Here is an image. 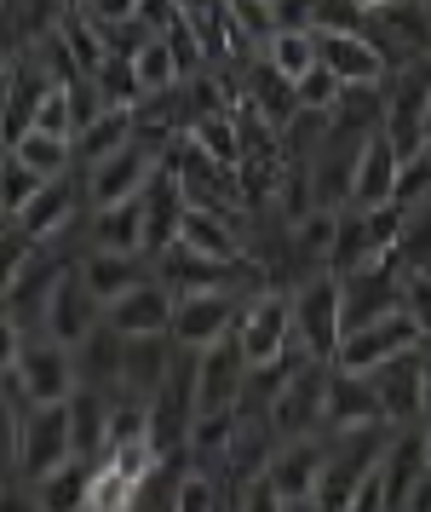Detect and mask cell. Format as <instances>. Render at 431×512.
Segmentation results:
<instances>
[{
  "label": "cell",
  "mask_w": 431,
  "mask_h": 512,
  "mask_svg": "<svg viewBox=\"0 0 431 512\" xmlns=\"http://www.w3.org/2000/svg\"><path fill=\"white\" fill-rule=\"evenodd\" d=\"M236 512H288V501L271 489V478H253L236 489Z\"/></svg>",
  "instance_id": "obj_45"
},
{
  "label": "cell",
  "mask_w": 431,
  "mask_h": 512,
  "mask_svg": "<svg viewBox=\"0 0 431 512\" xmlns=\"http://www.w3.org/2000/svg\"><path fill=\"white\" fill-rule=\"evenodd\" d=\"M173 369V334H138L127 340V363H121V392L127 397H150L161 392V380Z\"/></svg>",
  "instance_id": "obj_25"
},
{
  "label": "cell",
  "mask_w": 431,
  "mask_h": 512,
  "mask_svg": "<svg viewBox=\"0 0 431 512\" xmlns=\"http://www.w3.org/2000/svg\"><path fill=\"white\" fill-rule=\"evenodd\" d=\"M92 87H98V98H104V110H138L144 104V81H138V64L127 58V52H110L104 58V70L98 75H87Z\"/></svg>",
  "instance_id": "obj_33"
},
{
  "label": "cell",
  "mask_w": 431,
  "mask_h": 512,
  "mask_svg": "<svg viewBox=\"0 0 431 512\" xmlns=\"http://www.w3.org/2000/svg\"><path fill=\"white\" fill-rule=\"evenodd\" d=\"M190 139L202 144L213 162H225V167H242V162H248V133H242V116H236V110L196 116V121H190Z\"/></svg>",
  "instance_id": "obj_29"
},
{
  "label": "cell",
  "mask_w": 431,
  "mask_h": 512,
  "mask_svg": "<svg viewBox=\"0 0 431 512\" xmlns=\"http://www.w3.org/2000/svg\"><path fill=\"white\" fill-rule=\"evenodd\" d=\"M397 185H403V150H397V139L380 127L374 139H363L351 208H386V202H397Z\"/></svg>",
  "instance_id": "obj_18"
},
{
  "label": "cell",
  "mask_w": 431,
  "mask_h": 512,
  "mask_svg": "<svg viewBox=\"0 0 431 512\" xmlns=\"http://www.w3.org/2000/svg\"><path fill=\"white\" fill-rule=\"evenodd\" d=\"M18 162H29L41 179H64V173H75V139H64V133H41V127H29L18 144H6Z\"/></svg>",
  "instance_id": "obj_31"
},
{
  "label": "cell",
  "mask_w": 431,
  "mask_h": 512,
  "mask_svg": "<svg viewBox=\"0 0 431 512\" xmlns=\"http://www.w3.org/2000/svg\"><path fill=\"white\" fill-rule=\"evenodd\" d=\"M288 512H322V501L317 495H305V501H288Z\"/></svg>",
  "instance_id": "obj_47"
},
{
  "label": "cell",
  "mask_w": 431,
  "mask_h": 512,
  "mask_svg": "<svg viewBox=\"0 0 431 512\" xmlns=\"http://www.w3.org/2000/svg\"><path fill=\"white\" fill-rule=\"evenodd\" d=\"M322 472H328V438H294V443H276L271 466H265V478L282 501H305V495H317L322 489Z\"/></svg>",
  "instance_id": "obj_17"
},
{
  "label": "cell",
  "mask_w": 431,
  "mask_h": 512,
  "mask_svg": "<svg viewBox=\"0 0 431 512\" xmlns=\"http://www.w3.org/2000/svg\"><path fill=\"white\" fill-rule=\"evenodd\" d=\"M294 93H299V110H322V116H334V104L345 98V81L317 64L305 81H294Z\"/></svg>",
  "instance_id": "obj_42"
},
{
  "label": "cell",
  "mask_w": 431,
  "mask_h": 512,
  "mask_svg": "<svg viewBox=\"0 0 431 512\" xmlns=\"http://www.w3.org/2000/svg\"><path fill=\"white\" fill-rule=\"evenodd\" d=\"M380 127H386V81L380 87H345V98L334 104V133L374 139Z\"/></svg>",
  "instance_id": "obj_30"
},
{
  "label": "cell",
  "mask_w": 431,
  "mask_h": 512,
  "mask_svg": "<svg viewBox=\"0 0 431 512\" xmlns=\"http://www.w3.org/2000/svg\"><path fill=\"white\" fill-rule=\"evenodd\" d=\"M403 311L426 328L431 340V271H403Z\"/></svg>",
  "instance_id": "obj_43"
},
{
  "label": "cell",
  "mask_w": 431,
  "mask_h": 512,
  "mask_svg": "<svg viewBox=\"0 0 431 512\" xmlns=\"http://www.w3.org/2000/svg\"><path fill=\"white\" fill-rule=\"evenodd\" d=\"M81 12H87L98 29H115V24H138V0H81Z\"/></svg>",
  "instance_id": "obj_44"
},
{
  "label": "cell",
  "mask_w": 431,
  "mask_h": 512,
  "mask_svg": "<svg viewBox=\"0 0 431 512\" xmlns=\"http://www.w3.org/2000/svg\"><path fill=\"white\" fill-rule=\"evenodd\" d=\"M328 380H334V363H305L265 397V426L276 432V443L317 438L328 426Z\"/></svg>",
  "instance_id": "obj_2"
},
{
  "label": "cell",
  "mask_w": 431,
  "mask_h": 512,
  "mask_svg": "<svg viewBox=\"0 0 431 512\" xmlns=\"http://www.w3.org/2000/svg\"><path fill=\"white\" fill-rule=\"evenodd\" d=\"M225 24L236 41H248V47H271L276 41V0H225Z\"/></svg>",
  "instance_id": "obj_36"
},
{
  "label": "cell",
  "mask_w": 431,
  "mask_h": 512,
  "mask_svg": "<svg viewBox=\"0 0 431 512\" xmlns=\"http://www.w3.org/2000/svg\"><path fill=\"white\" fill-rule=\"evenodd\" d=\"M363 426H391L386 403H380V392H374L368 374L334 369V380H328V426H322V438H334V432H363Z\"/></svg>",
  "instance_id": "obj_19"
},
{
  "label": "cell",
  "mask_w": 431,
  "mask_h": 512,
  "mask_svg": "<svg viewBox=\"0 0 431 512\" xmlns=\"http://www.w3.org/2000/svg\"><path fill=\"white\" fill-rule=\"evenodd\" d=\"M64 461H75V426H69V403H35L23 420V461L18 478L35 484L46 472H58Z\"/></svg>",
  "instance_id": "obj_10"
},
{
  "label": "cell",
  "mask_w": 431,
  "mask_h": 512,
  "mask_svg": "<svg viewBox=\"0 0 431 512\" xmlns=\"http://www.w3.org/2000/svg\"><path fill=\"white\" fill-rule=\"evenodd\" d=\"M144 259H150V254H104V248H81V254H75V265H81V277H87L92 294L110 305V300H121L127 288H138V282L156 277Z\"/></svg>",
  "instance_id": "obj_24"
},
{
  "label": "cell",
  "mask_w": 431,
  "mask_h": 512,
  "mask_svg": "<svg viewBox=\"0 0 431 512\" xmlns=\"http://www.w3.org/2000/svg\"><path fill=\"white\" fill-rule=\"evenodd\" d=\"M92 478H98V466L92 461H64L58 472L35 478L29 495L41 501V512H87L92 507Z\"/></svg>",
  "instance_id": "obj_27"
},
{
  "label": "cell",
  "mask_w": 431,
  "mask_h": 512,
  "mask_svg": "<svg viewBox=\"0 0 431 512\" xmlns=\"http://www.w3.org/2000/svg\"><path fill=\"white\" fill-rule=\"evenodd\" d=\"M265 64H271V70H282L288 81H305V75L322 64L317 29H276V41L265 47Z\"/></svg>",
  "instance_id": "obj_34"
},
{
  "label": "cell",
  "mask_w": 431,
  "mask_h": 512,
  "mask_svg": "<svg viewBox=\"0 0 431 512\" xmlns=\"http://www.w3.org/2000/svg\"><path fill=\"white\" fill-rule=\"evenodd\" d=\"M242 219H248V213L184 208L179 248H190V254H207V259H242V254H248V242H242Z\"/></svg>",
  "instance_id": "obj_23"
},
{
  "label": "cell",
  "mask_w": 431,
  "mask_h": 512,
  "mask_svg": "<svg viewBox=\"0 0 431 512\" xmlns=\"http://www.w3.org/2000/svg\"><path fill=\"white\" fill-rule=\"evenodd\" d=\"M236 340L248 351V369H276L294 357V300L282 288H265L242 305V323H236Z\"/></svg>",
  "instance_id": "obj_6"
},
{
  "label": "cell",
  "mask_w": 431,
  "mask_h": 512,
  "mask_svg": "<svg viewBox=\"0 0 431 512\" xmlns=\"http://www.w3.org/2000/svg\"><path fill=\"white\" fill-rule=\"evenodd\" d=\"M317 52H322V70H334L345 81V87H380V81H391V64L386 52L363 35H317Z\"/></svg>",
  "instance_id": "obj_22"
},
{
  "label": "cell",
  "mask_w": 431,
  "mask_h": 512,
  "mask_svg": "<svg viewBox=\"0 0 431 512\" xmlns=\"http://www.w3.org/2000/svg\"><path fill=\"white\" fill-rule=\"evenodd\" d=\"M133 64H138V81H144V93H150V98H156V93H173V87L184 81L179 58H173V47H167V35H161V29L133 52Z\"/></svg>",
  "instance_id": "obj_37"
},
{
  "label": "cell",
  "mask_w": 431,
  "mask_h": 512,
  "mask_svg": "<svg viewBox=\"0 0 431 512\" xmlns=\"http://www.w3.org/2000/svg\"><path fill=\"white\" fill-rule=\"evenodd\" d=\"M98 323H104V300L87 288L81 265H69L64 282H58V294H52V311H46V334L64 340V346H81Z\"/></svg>",
  "instance_id": "obj_20"
},
{
  "label": "cell",
  "mask_w": 431,
  "mask_h": 512,
  "mask_svg": "<svg viewBox=\"0 0 431 512\" xmlns=\"http://www.w3.org/2000/svg\"><path fill=\"white\" fill-rule=\"evenodd\" d=\"M35 127H41V133H64V139H75V133H81V121H75V98H69V81L46 87L41 110H35Z\"/></svg>",
  "instance_id": "obj_41"
},
{
  "label": "cell",
  "mask_w": 431,
  "mask_h": 512,
  "mask_svg": "<svg viewBox=\"0 0 431 512\" xmlns=\"http://www.w3.org/2000/svg\"><path fill=\"white\" fill-rule=\"evenodd\" d=\"M357 156H363V139H322V150L311 156V190H317V208L345 213L351 208V185H357Z\"/></svg>",
  "instance_id": "obj_21"
},
{
  "label": "cell",
  "mask_w": 431,
  "mask_h": 512,
  "mask_svg": "<svg viewBox=\"0 0 431 512\" xmlns=\"http://www.w3.org/2000/svg\"><path fill=\"white\" fill-rule=\"evenodd\" d=\"M368 259H380V242H374V225H368L363 208H345L340 213V242H334V259H328V271H357Z\"/></svg>",
  "instance_id": "obj_35"
},
{
  "label": "cell",
  "mask_w": 431,
  "mask_h": 512,
  "mask_svg": "<svg viewBox=\"0 0 431 512\" xmlns=\"http://www.w3.org/2000/svg\"><path fill=\"white\" fill-rule=\"evenodd\" d=\"M397 259H403V271H431V196H426V202H414V208L403 213Z\"/></svg>",
  "instance_id": "obj_38"
},
{
  "label": "cell",
  "mask_w": 431,
  "mask_h": 512,
  "mask_svg": "<svg viewBox=\"0 0 431 512\" xmlns=\"http://www.w3.org/2000/svg\"><path fill=\"white\" fill-rule=\"evenodd\" d=\"M248 386H253V369H248V351H242L236 334L202 351V386H196V409L202 415H236L248 403Z\"/></svg>",
  "instance_id": "obj_12"
},
{
  "label": "cell",
  "mask_w": 431,
  "mask_h": 512,
  "mask_svg": "<svg viewBox=\"0 0 431 512\" xmlns=\"http://www.w3.org/2000/svg\"><path fill=\"white\" fill-rule=\"evenodd\" d=\"M0 369H18V374H23V392H29V403H69V397L81 392L75 346H64V340H52L46 328H35V334H23L18 363H0Z\"/></svg>",
  "instance_id": "obj_7"
},
{
  "label": "cell",
  "mask_w": 431,
  "mask_h": 512,
  "mask_svg": "<svg viewBox=\"0 0 431 512\" xmlns=\"http://www.w3.org/2000/svg\"><path fill=\"white\" fill-rule=\"evenodd\" d=\"M340 294H345V328L374 323L386 311H403V259L380 254V259H368V265H357V271H345Z\"/></svg>",
  "instance_id": "obj_9"
},
{
  "label": "cell",
  "mask_w": 431,
  "mask_h": 512,
  "mask_svg": "<svg viewBox=\"0 0 431 512\" xmlns=\"http://www.w3.org/2000/svg\"><path fill=\"white\" fill-rule=\"evenodd\" d=\"M368 380H374V392L386 403L391 426H420L426 420V346L391 357L386 369H374Z\"/></svg>",
  "instance_id": "obj_15"
},
{
  "label": "cell",
  "mask_w": 431,
  "mask_h": 512,
  "mask_svg": "<svg viewBox=\"0 0 431 512\" xmlns=\"http://www.w3.org/2000/svg\"><path fill=\"white\" fill-rule=\"evenodd\" d=\"M173 305H179V294L161 277H150L138 288H127L121 300L104 305V323L115 334H127V340H138V334H173Z\"/></svg>",
  "instance_id": "obj_16"
},
{
  "label": "cell",
  "mask_w": 431,
  "mask_h": 512,
  "mask_svg": "<svg viewBox=\"0 0 431 512\" xmlns=\"http://www.w3.org/2000/svg\"><path fill=\"white\" fill-rule=\"evenodd\" d=\"M161 150H167V139L138 127L133 144H121L115 156L81 167V179H87V208H115V202L144 196V190L156 185V173H161Z\"/></svg>",
  "instance_id": "obj_1"
},
{
  "label": "cell",
  "mask_w": 431,
  "mask_h": 512,
  "mask_svg": "<svg viewBox=\"0 0 431 512\" xmlns=\"http://www.w3.org/2000/svg\"><path fill=\"white\" fill-rule=\"evenodd\" d=\"M64 6H69V12H75V6H81V0H64Z\"/></svg>",
  "instance_id": "obj_50"
},
{
  "label": "cell",
  "mask_w": 431,
  "mask_h": 512,
  "mask_svg": "<svg viewBox=\"0 0 431 512\" xmlns=\"http://www.w3.org/2000/svg\"><path fill=\"white\" fill-rule=\"evenodd\" d=\"M173 512H225V478L190 466L179 484H173Z\"/></svg>",
  "instance_id": "obj_39"
},
{
  "label": "cell",
  "mask_w": 431,
  "mask_h": 512,
  "mask_svg": "<svg viewBox=\"0 0 431 512\" xmlns=\"http://www.w3.org/2000/svg\"><path fill=\"white\" fill-rule=\"evenodd\" d=\"M121 363H127V334H115L110 323H98L75 346V369H81V386H98V392H121Z\"/></svg>",
  "instance_id": "obj_26"
},
{
  "label": "cell",
  "mask_w": 431,
  "mask_h": 512,
  "mask_svg": "<svg viewBox=\"0 0 431 512\" xmlns=\"http://www.w3.org/2000/svg\"><path fill=\"white\" fill-rule=\"evenodd\" d=\"M69 265H75V259L58 254V242H41V248H35V254H29L18 271L6 277V294H0V323L23 328V334L46 328L52 294H58V282H64Z\"/></svg>",
  "instance_id": "obj_3"
},
{
  "label": "cell",
  "mask_w": 431,
  "mask_h": 512,
  "mask_svg": "<svg viewBox=\"0 0 431 512\" xmlns=\"http://www.w3.org/2000/svg\"><path fill=\"white\" fill-rule=\"evenodd\" d=\"M420 346H426V328L414 323L409 311H386V317H374V323L345 328L334 369H345V374H374V369H386L391 357L420 351Z\"/></svg>",
  "instance_id": "obj_5"
},
{
  "label": "cell",
  "mask_w": 431,
  "mask_h": 512,
  "mask_svg": "<svg viewBox=\"0 0 431 512\" xmlns=\"http://www.w3.org/2000/svg\"><path fill=\"white\" fill-rule=\"evenodd\" d=\"M41 185H46L41 173L6 150V162H0V208H6V219H18V213L29 208L35 196H41Z\"/></svg>",
  "instance_id": "obj_40"
},
{
  "label": "cell",
  "mask_w": 431,
  "mask_h": 512,
  "mask_svg": "<svg viewBox=\"0 0 431 512\" xmlns=\"http://www.w3.org/2000/svg\"><path fill=\"white\" fill-rule=\"evenodd\" d=\"M426 461H431V426H426Z\"/></svg>",
  "instance_id": "obj_48"
},
{
  "label": "cell",
  "mask_w": 431,
  "mask_h": 512,
  "mask_svg": "<svg viewBox=\"0 0 431 512\" xmlns=\"http://www.w3.org/2000/svg\"><path fill=\"white\" fill-rule=\"evenodd\" d=\"M81 208H87V179H81V167H75L64 179H46L41 196H35L12 225L29 231L35 242H64V236L81 231Z\"/></svg>",
  "instance_id": "obj_13"
},
{
  "label": "cell",
  "mask_w": 431,
  "mask_h": 512,
  "mask_svg": "<svg viewBox=\"0 0 431 512\" xmlns=\"http://www.w3.org/2000/svg\"><path fill=\"white\" fill-rule=\"evenodd\" d=\"M81 248L150 254V208H144V196L115 202V208H87V219H81Z\"/></svg>",
  "instance_id": "obj_14"
},
{
  "label": "cell",
  "mask_w": 431,
  "mask_h": 512,
  "mask_svg": "<svg viewBox=\"0 0 431 512\" xmlns=\"http://www.w3.org/2000/svg\"><path fill=\"white\" fill-rule=\"evenodd\" d=\"M368 41L386 52L391 70L431 58V6L426 0H391L380 12H368Z\"/></svg>",
  "instance_id": "obj_11"
},
{
  "label": "cell",
  "mask_w": 431,
  "mask_h": 512,
  "mask_svg": "<svg viewBox=\"0 0 431 512\" xmlns=\"http://www.w3.org/2000/svg\"><path fill=\"white\" fill-rule=\"evenodd\" d=\"M58 35H64V52L75 58V70H81V75H98V70H104V58H110V41H104V29L92 24L81 6L58 18Z\"/></svg>",
  "instance_id": "obj_32"
},
{
  "label": "cell",
  "mask_w": 431,
  "mask_h": 512,
  "mask_svg": "<svg viewBox=\"0 0 431 512\" xmlns=\"http://www.w3.org/2000/svg\"><path fill=\"white\" fill-rule=\"evenodd\" d=\"M138 110H104V116H92L81 133H75V162L92 167V162H104V156H115L121 144H133L138 139Z\"/></svg>",
  "instance_id": "obj_28"
},
{
  "label": "cell",
  "mask_w": 431,
  "mask_h": 512,
  "mask_svg": "<svg viewBox=\"0 0 431 512\" xmlns=\"http://www.w3.org/2000/svg\"><path fill=\"white\" fill-rule=\"evenodd\" d=\"M426 144H431V116H426Z\"/></svg>",
  "instance_id": "obj_49"
},
{
  "label": "cell",
  "mask_w": 431,
  "mask_h": 512,
  "mask_svg": "<svg viewBox=\"0 0 431 512\" xmlns=\"http://www.w3.org/2000/svg\"><path fill=\"white\" fill-rule=\"evenodd\" d=\"M242 294H230V288H207V294H179L173 305V346H190V351H207L230 340L236 323H242Z\"/></svg>",
  "instance_id": "obj_8"
},
{
  "label": "cell",
  "mask_w": 431,
  "mask_h": 512,
  "mask_svg": "<svg viewBox=\"0 0 431 512\" xmlns=\"http://www.w3.org/2000/svg\"><path fill=\"white\" fill-rule=\"evenodd\" d=\"M0 512H41V501L29 495V484H6V501H0Z\"/></svg>",
  "instance_id": "obj_46"
},
{
  "label": "cell",
  "mask_w": 431,
  "mask_h": 512,
  "mask_svg": "<svg viewBox=\"0 0 431 512\" xmlns=\"http://www.w3.org/2000/svg\"><path fill=\"white\" fill-rule=\"evenodd\" d=\"M294 300V334L299 346L311 351L317 363H334L345 340V294H340V271H317L288 294Z\"/></svg>",
  "instance_id": "obj_4"
}]
</instances>
